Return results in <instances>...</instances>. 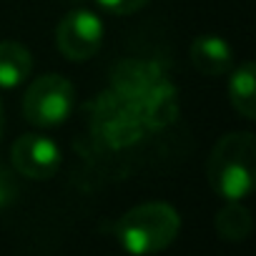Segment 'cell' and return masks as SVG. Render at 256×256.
I'll use <instances>...</instances> for the list:
<instances>
[{"instance_id":"cell-1","label":"cell","mask_w":256,"mask_h":256,"mask_svg":"<svg viewBox=\"0 0 256 256\" xmlns=\"http://www.w3.org/2000/svg\"><path fill=\"white\" fill-rule=\"evenodd\" d=\"M206 176L211 188L226 201H241L251 194L256 178V141L248 131H234L211 148Z\"/></svg>"},{"instance_id":"cell-2","label":"cell","mask_w":256,"mask_h":256,"mask_svg":"<svg viewBox=\"0 0 256 256\" xmlns=\"http://www.w3.org/2000/svg\"><path fill=\"white\" fill-rule=\"evenodd\" d=\"M181 231V216L171 204L148 201L126 211L116 224L118 244L134 256H151L168 248Z\"/></svg>"},{"instance_id":"cell-3","label":"cell","mask_w":256,"mask_h":256,"mask_svg":"<svg viewBox=\"0 0 256 256\" xmlns=\"http://www.w3.org/2000/svg\"><path fill=\"white\" fill-rule=\"evenodd\" d=\"M76 106V88L58 73L36 78L23 96V116L38 128H53L66 123Z\"/></svg>"},{"instance_id":"cell-4","label":"cell","mask_w":256,"mask_h":256,"mask_svg":"<svg viewBox=\"0 0 256 256\" xmlns=\"http://www.w3.org/2000/svg\"><path fill=\"white\" fill-rule=\"evenodd\" d=\"M103 43V23L88 8H76L56 26V46L63 58L73 63L90 60Z\"/></svg>"},{"instance_id":"cell-5","label":"cell","mask_w":256,"mask_h":256,"mask_svg":"<svg viewBox=\"0 0 256 256\" xmlns=\"http://www.w3.org/2000/svg\"><path fill=\"white\" fill-rule=\"evenodd\" d=\"M10 158L16 171L33 181H48L60 168V148L56 146V141L40 134L20 136L10 148Z\"/></svg>"},{"instance_id":"cell-6","label":"cell","mask_w":256,"mask_h":256,"mask_svg":"<svg viewBox=\"0 0 256 256\" xmlns=\"http://www.w3.org/2000/svg\"><path fill=\"white\" fill-rule=\"evenodd\" d=\"M188 56H191V63L204 76H224L231 70V63H234L231 46L221 36H211V33L198 36L191 43Z\"/></svg>"},{"instance_id":"cell-7","label":"cell","mask_w":256,"mask_h":256,"mask_svg":"<svg viewBox=\"0 0 256 256\" xmlns=\"http://www.w3.org/2000/svg\"><path fill=\"white\" fill-rule=\"evenodd\" d=\"M33 70V56L23 43L16 40H3L0 43V88L10 90L26 78H30Z\"/></svg>"},{"instance_id":"cell-8","label":"cell","mask_w":256,"mask_h":256,"mask_svg":"<svg viewBox=\"0 0 256 256\" xmlns=\"http://www.w3.org/2000/svg\"><path fill=\"white\" fill-rule=\"evenodd\" d=\"M228 100L234 106V110L246 118L254 120L256 118V66L251 60L241 63L228 80Z\"/></svg>"},{"instance_id":"cell-9","label":"cell","mask_w":256,"mask_h":256,"mask_svg":"<svg viewBox=\"0 0 256 256\" xmlns=\"http://www.w3.org/2000/svg\"><path fill=\"white\" fill-rule=\"evenodd\" d=\"M214 226H216V234L224 238V241H244L248 234H251V211L238 204V201H228L214 218Z\"/></svg>"},{"instance_id":"cell-10","label":"cell","mask_w":256,"mask_h":256,"mask_svg":"<svg viewBox=\"0 0 256 256\" xmlns=\"http://www.w3.org/2000/svg\"><path fill=\"white\" fill-rule=\"evenodd\" d=\"M18 198V181H16V174L0 164V208L10 206L13 201Z\"/></svg>"},{"instance_id":"cell-11","label":"cell","mask_w":256,"mask_h":256,"mask_svg":"<svg viewBox=\"0 0 256 256\" xmlns=\"http://www.w3.org/2000/svg\"><path fill=\"white\" fill-rule=\"evenodd\" d=\"M96 3L110 16H131L141 10L148 0H96Z\"/></svg>"},{"instance_id":"cell-12","label":"cell","mask_w":256,"mask_h":256,"mask_svg":"<svg viewBox=\"0 0 256 256\" xmlns=\"http://www.w3.org/2000/svg\"><path fill=\"white\" fill-rule=\"evenodd\" d=\"M3 128H6V118H3V106H0V136H3Z\"/></svg>"}]
</instances>
